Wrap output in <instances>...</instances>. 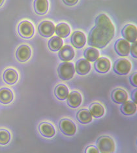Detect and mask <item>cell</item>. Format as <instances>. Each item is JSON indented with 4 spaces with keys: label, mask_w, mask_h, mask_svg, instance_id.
Wrapping results in <instances>:
<instances>
[{
    "label": "cell",
    "mask_w": 137,
    "mask_h": 153,
    "mask_svg": "<svg viewBox=\"0 0 137 153\" xmlns=\"http://www.w3.org/2000/svg\"><path fill=\"white\" fill-rule=\"evenodd\" d=\"M115 27L109 17L105 14H100L89 33L87 43L94 48H103L113 39Z\"/></svg>",
    "instance_id": "6da1fadb"
},
{
    "label": "cell",
    "mask_w": 137,
    "mask_h": 153,
    "mask_svg": "<svg viewBox=\"0 0 137 153\" xmlns=\"http://www.w3.org/2000/svg\"><path fill=\"white\" fill-rule=\"evenodd\" d=\"M97 147L101 153H114L116 150V145L113 139L106 135L98 139Z\"/></svg>",
    "instance_id": "7a4b0ae2"
},
{
    "label": "cell",
    "mask_w": 137,
    "mask_h": 153,
    "mask_svg": "<svg viewBox=\"0 0 137 153\" xmlns=\"http://www.w3.org/2000/svg\"><path fill=\"white\" fill-rule=\"evenodd\" d=\"M75 67L71 62H63L58 68L59 78L64 81L71 80L75 74Z\"/></svg>",
    "instance_id": "3957f363"
},
{
    "label": "cell",
    "mask_w": 137,
    "mask_h": 153,
    "mask_svg": "<svg viewBox=\"0 0 137 153\" xmlns=\"http://www.w3.org/2000/svg\"><path fill=\"white\" fill-rule=\"evenodd\" d=\"M131 69V62L125 58L118 59L114 64V71L119 75H126L129 74Z\"/></svg>",
    "instance_id": "277c9868"
},
{
    "label": "cell",
    "mask_w": 137,
    "mask_h": 153,
    "mask_svg": "<svg viewBox=\"0 0 137 153\" xmlns=\"http://www.w3.org/2000/svg\"><path fill=\"white\" fill-rule=\"evenodd\" d=\"M59 126L61 131L67 136H73L76 133V126L71 120L62 119L59 122Z\"/></svg>",
    "instance_id": "5b68a950"
},
{
    "label": "cell",
    "mask_w": 137,
    "mask_h": 153,
    "mask_svg": "<svg viewBox=\"0 0 137 153\" xmlns=\"http://www.w3.org/2000/svg\"><path fill=\"white\" fill-rule=\"evenodd\" d=\"M18 32L20 36L24 39H30L34 34V26L30 22L25 20L20 23Z\"/></svg>",
    "instance_id": "8992f818"
},
{
    "label": "cell",
    "mask_w": 137,
    "mask_h": 153,
    "mask_svg": "<svg viewBox=\"0 0 137 153\" xmlns=\"http://www.w3.org/2000/svg\"><path fill=\"white\" fill-rule=\"evenodd\" d=\"M121 34L128 42L134 43L137 41V27L133 24H126L121 30Z\"/></svg>",
    "instance_id": "52a82bcc"
},
{
    "label": "cell",
    "mask_w": 137,
    "mask_h": 153,
    "mask_svg": "<svg viewBox=\"0 0 137 153\" xmlns=\"http://www.w3.org/2000/svg\"><path fill=\"white\" fill-rule=\"evenodd\" d=\"M115 51L121 56H127L131 51V45L127 40L119 39L114 45Z\"/></svg>",
    "instance_id": "ba28073f"
},
{
    "label": "cell",
    "mask_w": 137,
    "mask_h": 153,
    "mask_svg": "<svg viewBox=\"0 0 137 153\" xmlns=\"http://www.w3.org/2000/svg\"><path fill=\"white\" fill-rule=\"evenodd\" d=\"M38 30L41 36L44 37H50L54 33L56 27L53 22L45 20L39 25Z\"/></svg>",
    "instance_id": "9c48e42d"
},
{
    "label": "cell",
    "mask_w": 137,
    "mask_h": 153,
    "mask_svg": "<svg viewBox=\"0 0 137 153\" xmlns=\"http://www.w3.org/2000/svg\"><path fill=\"white\" fill-rule=\"evenodd\" d=\"M95 69L100 74H106L110 70L111 63L109 59L105 57L100 58L95 62Z\"/></svg>",
    "instance_id": "30bf717a"
},
{
    "label": "cell",
    "mask_w": 137,
    "mask_h": 153,
    "mask_svg": "<svg viewBox=\"0 0 137 153\" xmlns=\"http://www.w3.org/2000/svg\"><path fill=\"white\" fill-rule=\"evenodd\" d=\"M71 42L74 47L76 48H82L86 43L85 34L80 31H76L73 34L71 38Z\"/></svg>",
    "instance_id": "8fae6325"
},
{
    "label": "cell",
    "mask_w": 137,
    "mask_h": 153,
    "mask_svg": "<svg viewBox=\"0 0 137 153\" xmlns=\"http://www.w3.org/2000/svg\"><path fill=\"white\" fill-rule=\"evenodd\" d=\"M91 66L89 61L86 59H80L76 62L75 71L80 75H86L91 71Z\"/></svg>",
    "instance_id": "7c38bea8"
},
{
    "label": "cell",
    "mask_w": 137,
    "mask_h": 153,
    "mask_svg": "<svg viewBox=\"0 0 137 153\" xmlns=\"http://www.w3.org/2000/svg\"><path fill=\"white\" fill-rule=\"evenodd\" d=\"M59 57L60 60L65 62H68L72 60L75 57V51L70 45H65L62 47L59 52Z\"/></svg>",
    "instance_id": "4fadbf2b"
},
{
    "label": "cell",
    "mask_w": 137,
    "mask_h": 153,
    "mask_svg": "<svg viewBox=\"0 0 137 153\" xmlns=\"http://www.w3.org/2000/svg\"><path fill=\"white\" fill-rule=\"evenodd\" d=\"M39 130L43 137L47 138L53 137L56 134V130L52 124L44 122L39 124Z\"/></svg>",
    "instance_id": "5bb4252c"
},
{
    "label": "cell",
    "mask_w": 137,
    "mask_h": 153,
    "mask_svg": "<svg viewBox=\"0 0 137 153\" xmlns=\"http://www.w3.org/2000/svg\"><path fill=\"white\" fill-rule=\"evenodd\" d=\"M31 51L29 46L26 45H22L19 47L16 51V56L20 62H25L31 57Z\"/></svg>",
    "instance_id": "9a60e30c"
},
{
    "label": "cell",
    "mask_w": 137,
    "mask_h": 153,
    "mask_svg": "<svg viewBox=\"0 0 137 153\" xmlns=\"http://www.w3.org/2000/svg\"><path fill=\"white\" fill-rule=\"evenodd\" d=\"M129 96L127 92L122 88H116L112 92V99L115 103L123 104L128 101Z\"/></svg>",
    "instance_id": "2e32d148"
},
{
    "label": "cell",
    "mask_w": 137,
    "mask_h": 153,
    "mask_svg": "<svg viewBox=\"0 0 137 153\" xmlns=\"http://www.w3.org/2000/svg\"><path fill=\"white\" fill-rule=\"evenodd\" d=\"M67 102L70 107L76 109L81 105L82 102V95L78 92L73 91L69 94V96L67 98Z\"/></svg>",
    "instance_id": "e0dca14e"
},
{
    "label": "cell",
    "mask_w": 137,
    "mask_h": 153,
    "mask_svg": "<svg viewBox=\"0 0 137 153\" xmlns=\"http://www.w3.org/2000/svg\"><path fill=\"white\" fill-rule=\"evenodd\" d=\"M120 109L121 113L126 116H131L135 114L137 111L136 104L132 101H127L121 104Z\"/></svg>",
    "instance_id": "ac0fdd59"
},
{
    "label": "cell",
    "mask_w": 137,
    "mask_h": 153,
    "mask_svg": "<svg viewBox=\"0 0 137 153\" xmlns=\"http://www.w3.org/2000/svg\"><path fill=\"white\" fill-rule=\"evenodd\" d=\"M3 78L4 81L9 85H14L19 79V75L15 69H8L3 73Z\"/></svg>",
    "instance_id": "d6986e66"
},
{
    "label": "cell",
    "mask_w": 137,
    "mask_h": 153,
    "mask_svg": "<svg viewBox=\"0 0 137 153\" xmlns=\"http://www.w3.org/2000/svg\"><path fill=\"white\" fill-rule=\"evenodd\" d=\"M76 119L81 124H86L90 123L92 121L93 117L89 110L82 109L78 111V112L77 113Z\"/></svg>",
    "instance_id": "ffe728a7"
},
{
    "label": "cell",
    "mask_w": 137,
    "mask_h": 153,
    "mask_svg": "<svg viewBox=\"0 0 137 153\" xmlns=\"http://www.w3.org/2000/svg\"><path fill=\"white\" fill-rule=\"evenodd\" d=\"M34 9L38 15H44L48 10V0H35Z\"/></svg>",
    "instance_id": "44dd1931"
},
{
    "label": "cell",
    "mask_w": 137,
    "mask_h": 153,
    "mask_svg": "<svg viewBox=\"0 0 137 153\" xmlns=\"http://www.w3.org/2000/svg\"><path fill=\"white\" fill-rule=\"evenodd\" d=\"M54 94L59 100L64 101L69 96V89L65 85L59 84L55 88Z\"/></svg>",
    "instance_id": "7402d4cb"
},
{
    "label": "cell",
    "mask_w": 137,
    "mask_h": 153,
    "mask_svg": "<svg viewBox=\"0 0 137 153\" xmlns=\"http://www.w3.org/2000/svg\"><path fill=\"white\" fill-rule=\"evenodd\" d=\"M13 100V92L9 88H2L0 89V103L9 104Z\"/></svg>",
    "instance_id": "603a6c76"
},
{
    "label": "cell",
    "mask_w": 137,
    "mask_h": 153,
    "mask_svg": "<svg viewBox=\"0 0 137 153\" xmlns=\"http://www.w3.org/2000/svg\"><path fill=\"white\" fill-rule=\"evenodd\" d=\"M89 111L92 117L96 118V119L103 117L105 112L104 107L99 103H93L91 104Z\"/></svg>",
    "instance_id": "cb8c5ba5"
},
{
    "label": "cell",
    "mask_w": 137,
    "mask_h": 153,
    "mask_svg": "<svg viewBox=\"0 0 137 153\" xmlns=\"http://www.w3.org/2000/svg\"><path fill=\"white\" fill-rule=\"evenodd\" d=\"M55 32L58 37L65 38L68 37L71 33V29H70V27L68 24L65 23H60L56 26Z\"/></svg>",
    "instance_id": "d4e9b609"
},
{
    "label": "cell",
    "mask_w": 137,
    "mask_h": 153,
    "mask_svg": "<svg viewBox=\"0 0 137 153\" xmlns=\"http://www.w3.org/2000/svg\"><path fill=\"white\" fill-rule=\"evenodd\" d=\"M84 56L87 61L95 62L99 57V52L96 48L88 47L84 51Z\"/></svg>",
    "instance_id": "484cf974"
},
{
    "label": "cell",
    "mask_w": 137,
    "mask_h": 153,
    "mask_svg": "<svg viewBox=\"0 0 137 153\" xmlns=\"http://www.w3.org/2000/svg\"><path fill=\"white\" fill-rule=\"evenodd\" d=\"M63 47V40L61 37L54 36L48 41V47L52 51H58Z\"/></svg>",
    "instance_id": "4316f807"
},
{
    "label": "cell",
    "mask_w": 137,
    "mask_h": 153,
    "mask_svg": "<svg viewBox=\"0 0 137 153\" xmlns=\"http://www.w3.org/2000/svg\"><path fill=\"white\" fill-rule=\"evenodd\" d=\"M10 140V134L9 131L1 129L0 130V145H5L8 144Z\"/></svg>",
    "instance_id": "83f0119b"
},
{
    "label": "cell",
    "mask_w": 137,
    "mask_h": 153,
    "mask_svg": "<svg viewBox=\"0 0 137 153\" xmlns=\"http://www.w3.org/2000/svg\"><path fill=\"white\" fill-rule=\"evenodd\" d=\"M130 53L131 54L132 56L135 58H137V41L133 43L131 46V51Z\"/></svg>",
    "instance_id": "f1b7e54d"
},
{
    "label": "cell",
    "mask_w": 137,
    "mask_h": 153,
    "mask_svg": "<svg viewBox=\"0 0 137 153\" xmlns=\"http://www.w3.org/2000/svg\"><path fill=\"white\" fill-rule=\"evenodd\" d=\"M85 153H99V151L96 146L90 145L85 149Z\"/></svg>",
    "instance_id": "f546056e"
},
{
    "label": "cell",
    "mask_w": 137,
    "mask_h": 153,
    "mask_svg": "<svg viewBox=\"0 0 137 153\" xmlns=\"http://www.w3.org/2000/svg\"><path fill=\"white\" fill-rule=\"evenodd\" d=\"M129 80L131 84L133 86L137 88V72H135L133 74H132L131 76H130Z\"/></svg>",
    "instance_id": "4dcf8cb0"
},
{
    "label": "cell",
    "mask_w": 137,
    "mask_h": 153,
    "mask_svg": "<svg viewBox=\"0 0 137 153\" xmlns=\"http://www.w3.org/2000/svg\"><path fill=\"white\" fill-rule=\"evenodd\" d=\"M63 1H64L67 5L73 6L76 5V3H78V0H63Z\"/></svg>",
    "instance_id": "1f68e13d"
},
{
    "label": "cell",
    "mask_w": 137,
    "mask_h": 153,
    "mask_svg": "<svg viewBox=\"0 0 137 153\" xmlns=\"http://www.w3.org/2000/svg\"><path fill=\"white\" fill-rule=\"evenodd\" d=\"M131 98L133 102L137 105V88L134 90L131 94Z\"/></svg>",
    "instance_id": "d6a6232c"
},
{
    "label": "cell",
    "mask_w": 137,
    "mask_h": 153,
    "mask_svg": "<svg viewBox=\"0 0 137 153\" xmlns=\"http://www.w3.org/2000/svg\"><path fill=\"white\" fill-rule=\"evenodd\" d=\"M3 2H4V0H0V7L2 5Z\"/></svg>",
    "instance_id": "836d02e7"
}]
</instances>
